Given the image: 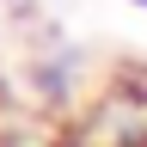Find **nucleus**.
Listing matches in <instances>:
<instances>
[{"instance_id":"nucleus-1","label":"nucleus","mask_w":147,"mask_h":147,"mask_svg":"<svg viewBox=\"0 0 147 147\" xmlns=\"http://www.w3.org/2000/svg\"><path fill=\"white\" fill-rule=\"evenodd\" d=\"M74 86V61H37V92L43 98H67Z\"/></svg>"},{"instance_id":"nucleus-2","label":"nucleus","mask_w":147,"mask_h":147,"mask_svg":"<svg viewBox=\"0 0 147 147\" xmlns=\"http://www.w3.org/2000/svg\"><path fill=\"white\" fill-rule=\"evenodd\" d=\"M135 6H141V12H147V0H135Z\"/></svg>"},{"instance_id":"nucleus-3","label":"nucleus","mask_w":147,"mask_h":147,"mask_svg":"<svg viewBox=\"0 0 147 147\" xmlns=\"http://www.w3.org/2000/svg\"><path fill=\"white\" fill-rule=\"evenodd\" d=\"M135 147H147V141H135Z\"/></svg>"}]
</instances>
